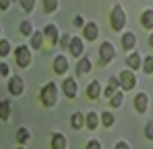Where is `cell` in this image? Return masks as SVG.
I'll use <instances>...</instances> for the list:
<instances>
[{"label":"cell","mask_w":153,"mask_h":149,"mask_svg":"<svg viewBox=\"0 0 153 149\" xmlns=\"http://www.w3.org/2000/svg\"><path fill=\"white\" fill-rule=\"evenodd\" d=\"M100 124H102V116L97 114V112H87L85 114V126L89 128V130H97L100 128Z\"/></svg>","instance_id":"cell-15"},{"label":"cell","mask_w":153,"mask_h":149,"mask_svg":"<svg viewBox=\"0 0 153 149\" xmlns=\"http://www.w3.org/2000/svg\"><path fill=\"white\" fill-rule=\"evenodd\" d=\"M91 71H93L91 58H89V56H81V58H79V64H76V74L83 77V74H89Z\"/></svg>","instance_id":"cell-14"},{"label":"cell","mask_w":153,"mask_h":149,"mask_svg":"<svg viewBox=\"0 0 153 149\" xmlns=\"http://www.w3.org/2000/svg\"><path fill=\"white\" fill-rule=\"evenodd\" d=\"M39 101H42V106H46V108H54V106L58 104V87H56V83H46V85L42 87V91H39Z\"/></svg>","instance_id":"cell-1"},{"label":"cell","mask_w":153,"mask_h":149,"mask_svg":"<svg viewBox=\"0 0 153 149\" xmlns=\"http://www.w3.org/2000/svg\"><path fill=\"white\" fill-rule=\"evenodd\" d=\"M145 137L149 141H153V120H149V122L145 124Z\"/></svg>","instance_id":"cell-32"},{"label":"cell","mask_w":153,"mask_h":149,"mask_svg":"<svg viewBox=\"0 0 153 149\" xmlns=\"http://www.w3.org/2000/svg\"><path fill=\"white\" fill-rule=\"evenodd\" d=\"M126 10L120 6V4H116V6H112V10H110V27L114 29V31H124V27H126Z\"/></svg>","instance_id":"cell-2"},{"label":"cell","mask_w":153,"mask_h":149,"mask_svg":"<svg viewBox=\"0 0 153 149\" xmlns=\"http://www.w3.org/2000/svg\"><path fill=\"white\" fill-rule=\"evenodd\" d=\"M60 6L58 0H44V13H56Z\"/></svg>","instance_id":"cell-29"},{"label":"cell","mask_w":153,"mask_h":149,"mask_svg":"<svg viewBox=\"0 0 153 149\" xmlns=\"http://www.w3.org/2000/svg\"><path fill=\"white\" fill-rule=\"evenodd\" d=\"M19 4H21V8H23L25 13H31V10L35 8V0H19Z\"/></svg>","instance_id":"cell-31"},{"label":"cell","mask_w":153,"mask_h":149,"mask_svg":"<svg viewBox=\"0 0 153 149\" xmlns=\"http://www.w3.org/2000/svg\"><path fill=\"white\" fill-rule=\"evenodd\" d=\"M13 116V108L8 99H0V120H8Z\"/></svg>","instance_id":"cell-22"},{"label":"cell","mask_w":153,"mask_h":149,"mask_svg":"<svg viewBox=\"0 0 153 149\" xmlns=\"http://www.w3.org/2000/svg\"><path fill=\"white\" fill-rule=\"evenodd\" d=\"M17 149H25V147H23V145H19V147H17Z\"/></svg>","instance_id":"cell-40"},{"label":"cell","mask_w":153,"mask_h":149,"mask_svg":"<svg viewBox=\"0 0 153 149\" xmlns=\"http://www.w3.org/2000/svg\"><path fill=\"white\" fill-rule=\"evenodd\" d=\"M13 2H15V0H0V10H2V13H4V10H8Z\"/></svg>","instance_id":"cell-36"},{"label":"cell","mask_w":153,"mask_h":149,"mask_svg":"<svg viewBox=\"0 0 153 149\" xmlns=\"http://www.w3.org/2000/svg\"><path fill=\"white\" fill-rule=\"evenodd\" d=\"M44 42H46L44 31H33L31 39H29V46H31V50H42L44 48Z\"/></svg>","instance_id":"cell-18"},{"label":"cell","mask_w":153,"mask_h":149,"mask_svg":"<svg viewBox=\"0 0 153 149\" xmlns=\"http://www.w3.org/2000/svg\"><path fill=\"white\" fill-rule=\"evenodd\" d=\"M15 137H17V143H19V145H25L27 141L31 139V133H29V128H27V126H19Z\"/></svg>","instance_id":"cell-23"},{"label":"cell","mask_w":153,"mask_h":149,"mask_svg":"<svg viewBox=\"0 0 153 149\" xmlns=\"http://www.w3.org/2000/svg\"><path fill=\"white\" fill-rule=\"evenodd\" d=\"M147 44H149V46L153 48V33H149V39H147Z\"/></svg>","instance_id":"cell-39"},{"label":"cell","mask_w":153,"mask_h":149,"mask_svg":"<svg viewBox=\"0 0 153 149\" xmlns=\"http://www.w3.org/2000/svg\"><path fill=\"white\" fill-rule=\"evenodd\" d=\"M0 13H2V10H0Z\"/></svg>","instance_id":"cell-42"},{"label":"cell","mask_w":153,"mask_h":149,"mask_svg":"<svg viewBox=\"0 0 153 149\" xmlns=\"http://www.w3.org/2000/svg\"><path fill=\"white\" fill-rule=\"evenodd\" d=\"M141 69L147 74H153V56H145V58H143V66H141Z\"/></svg>","instance_id":"cell-30"},{"label":"cell","mask_w":153,"mask_h":149,"mask_svg":"<svg viewBox=\"0 0 153 149\" xmlns=\"http://www.w3.org/2000/svg\"><path fill=\"white\" fill-rule=\"evenodd\" d=\"M13 52H15V62H17L19 69H27V66L31 64V46L19 44Z\"/></svg>","instance_id":"cell-3"},{"label":"cell","mask_w":153,"mask_h":149,"mask_svg":"<svg viewBox=\"0 0 153 149\" xmlns=\"http://www.w3.org/2000/svg\"><path fill=\"white\" fill-rule=\"evenodd\" d=\"M66 50H68L71 56H75V58L85 56V39H83V37H71V44H68Z\"/></svg>","instance_id":"cell-9"},{"label":"cell","mask_w":153,"mask_h":149,"mask_svg":"<svg viewBox=\"0 0 153 149\" xmlns=\"http://www.w3.org/2000/svg\"><path fill=\"white\" fill-rule=\"evenodd\" d=\"M44 35H46V39H48V44H50L52 48L60 44V29H58L56 23H48L46 25V27H44Z\"/></svg>","instance_id":"cell-7"},{"label":"cell","mask_w":153,"mask_h":149,"mask_svg":"<svg viewBox=\"0 0 153 149\" xmlns=\"http://www.w3.org/2000/svg\"><path fill=\"white\" fill-rule=\"evenodd\" d=\"M68 44H71V35H68V33H64V35L60 37V46L66 50V48H68Z\"/></svg>","instance_id":"cell-35"},{"label":"cell","mask_w":153,"mask_h":149,"mask_svg":"<svg viewBox=\"0 0 153 149\" xmlns=\"http://www.w3.org/2000/svg\"><path fill=\"white\" fill-rule=\"evenodd\" d=\"M102 93H103V87L100 81H91L87 85V89H85V98H89V99H100Z\"/></svg>","instance_id":"cell-13"},{"label":"cell","mask_w":153,"mask_h":149,"mask_svg":"<svg viewBox=\"0 0 153 149\" xmlns=\"http://www.w3.org/2000/svg\"><path fill=\"white\" fill-rule=\"evenodd\" d=\"M147 108H149V95H147L145 91H139V93L134 95V110H137L139 114H145Z\"/></svg>","instance_id":"cell-12"},{"label":"cell","mask_w":153,"mask_h":149,"mask_svg":"<svg viewBox=\"0 0 153 149\" xmlns=\"http://www.w3.org/2000/svg\"><path fill=\"white\" fill-rule=\"evenodd\" d=\"M118 81H120V89H122V91H130V89H134V85L139 83V81H137L134 71H130V69L122 71V73H120V77H118Z\"/></svg>","instance_id":"cell-5"},{"label":"cell","mask_w":153,"mask_h":149,"mask_svg":"<svg viewBox=\"0 0 153 149\" xmlns=\"http://www.w3.org/2000/svg\"><path fill=\"white\" fill-rule=\"evenodd\" d=\"M62 91H64V95L68 99L76 98V93H79V83H76L75 77H66V79L62 81Z\"/></svg>","instance_id":"cell-8"},{"label":"cell","mask_w":153,"mask_h":149,"mask_svg":"<svg viewBox=\"0 0 153 149\" xmlns=\"http://www.w3.org/2000/svg\"><path fill=\"white\" fill-rule=\"evenodd\" d=\"M126 64L130 71H139L141 66H143V58H141V54L139 52H130L126 56Z\"/></svg>","instance_id":"cell-17"},{"label":"cell","mask_w":153,"mask_h":149,"mask_svg":"<svg viewBox=\"0 0 153 149\" xmlns=\"http://www.w3.org/2000/svg\"><path fill=\"white\" fill-rule=\"evenodd\" d=\"M50 147L52 149H66V137L62 133H54L52 141H50Z\"/></svg>","instance_id":"cell-21"},{"label":"cell","mask_w":153,"mask_h":149,"mask_svg":"<svg viewBox=\"0 0 153 149\" xmlns=\"http://www.w3.org/2000/svg\"><path fill=\"white\" fill-rule=\"evenodd\" d=\"M114 149H130V145H128L126 141H118V143H116V147Z\"/></svg>","instance_id":"cell-38"},{"label":"cell","mask_w":153,"mask_h":149,"mask_svg":"<svg viewBox=\"0 0 153 149\" xmlns=\"http://www.w3.org/2000/svg\"><path fill=\"white\" fill-rule=\"evenodd\" d=\"M97 56H100V64H102V66L110 64V62L116 58V50H114V44H112V42H103V44H100Z\"/></svg>","instance_id":"cell-4"},{"label":"cell","mask_w":153,"mask_h":149,"mask_svg":"<svg viewBox=\"0 0 153 149\" xmlns=\"http://www.w3.org/2000/svg\"><path fill=\"white\" fill-rule=\"evenodd\" d=\"M122 104H124V91H122V89H118V91L110 98V106H112V108H120Z\"/></svg>","instance_id":"cell-25"},{"label":"cell","mask_w":153,"mask_h":149,"mask_svg":"<svg viewBox=\"0 0 153 149\" xmlns=\"http://www.w3.org/2000/svg\"><path fill=\"white\" fill-rule=\"evenodd\" d=\"M100 116H102V124L105 126V128H112L114 122H116V116H114L112 112H102Z\"/></svg>","instance_id":"cell-26"},{"label":"cell","mask_w":153,"mask_h":149,"mask_svg":"<svg viewBox=\"0 0 153 149\" xmlns=\"http://www.w3.org/2000/svg\"><path fill=\"white\" fill-rule=\"evenodd\" d=\"M71 124H73L75 130H81V128L85 126V114H83V112H75V114L71 116Z\"/></svg>","instance_id":"cell-24"},{"label":"cell","mask_w":153,"mask_h":149,"mask_svg":"<svg viewBox=\"0 0 153 149\" xmlns=\"http://www.w3.org/2000/svg\"><path fill=\"white\" fill-rule=\"evenodd\" d=\"M85 149H102V143H100L97 139H91V141H87Z\"/></svg>","instance_id":"cell-33"},{"label":"cell","mask_w":153,"mask_h":149,"mask_svg":"<svg viewBox=\"0 0 153 149\" xmlns=\"http://www.w3.org/2000/svg\"><path fill=\"white\" fill-rule=\"evenodd\" d=\"M52 66H54V73L56 74H66L68 73V58H66V54H58L54 58Z\"/></svg>","instance_id":"cell-11"},{"label":"cell","mask_w":153,"mask_h":149,"mask_svg":"<svg viewBox=\"0 0 153 149\" xmlns=\"http://www.w3.org/2000/svg\"><path fill=\"white\" fill-rule=\"evenodd\" d=\"M97 37H100V27H97V23L87 21L85 27H83V39L85 42H95Z\"/></svg>","instance_id":"cell-10"},{"label":"cell","mask_w":153,"mask_h":149,"mask_svg":"<svg viewBox=\"0 0 153 149\" xmlns=\"http://www.w3.org/2000/svg\"><path fill=\"white\" fill-rule=\"evenodd\" d=\"M8 93L10 95H23L25 93V79L21 74H13L10 81H8Z\"/></svg>","instance_id":"cell-6"},{"label":"cell","mask_w":153,"mask_h":149,"mask_svg":"<svg viewBox=\"0 0 153 149\" xmlns=\"http://www.w3.org/2000/svg\"><path fill=\"white\" fill-rule=\"evenodd\" d=\"M120 44H122V50H126V52L134 50V48H137V33H132V31H124Z\"/></svg>","instance_id":"cell-16"},{"label":"cell","mask_w":153,"mask_h":149,"mask_svg":"<svg viewBox=\"0 0 153 149\" xmlns=\"http://www.w3.org/2000/svg\"><path fill=\"white\" fill-rule=\"evenodd\" d=\"M120 89V81H118V77H110V81H108V87L103 89V98H112L116 91Z\"/></svg>","instance_id":"cell-19"},{"label":"cell","mask_w":153,"mask_h":149,"mask_svg":"<svg viewBox=\"0 0 153 149\" xmlns=\"http://www.w3.org/2000/svg\"><path fill=\"white\" fill-rule=\"evenodd\" d=\"M141 25H143L145 29L153 31V8H145V10L141 13Z\"/></svg>","instance_id":"cell-20"},{"label":"cell","mask_w":153,"mask_h":149,"mask_svg":"<svg viewBox=\"0 0 153 149\" xmlns=\"http://www.w3.org/2000/svg\"><path fill=\"white\" fill-rule=\"evenodd\" d=\"M0 74H2V77H8V74H10V66H8L4 60L0 62Z\"/></svg>","instance_id":"cell-34"},{"label":"cell","mask_w":153,"mask_h":149,"mask_svg":"<svg viewBox=\"0 0 153 149\" xmlns=\"http://www.w3.org/2000/svg\"><path fill=\"white\" fill-rule=\"evenodd\" d=\"M0 77H2V74H0Z\"/></svg>","instance_id":"cell-43"},{"label":"cell","mask_w":153,"mask_h":149,"mask_svg":"<svg viewBox=\"0 0 153 149\" xmlns=\"http://www.w3.org/2000/svg\"><path fill=\"white\" fill-rule=\"evenodd\" d=\"M73 23H75V27H81V29H83V27H85V23H87V21H85V19H83V17H81V15H76V17H75V21H73Z\"/></svg>","instance_id":"cell-37"},{"label":"cell","mask_w":153,"mask_h":149,"mask_svg":"<svg viewBox=\"0 0 153 149\" xmlns=\"http://www.w3.org/2000/svg\"><path fill=\"white\" fill-rule=\"evenodd\" d=\"M0 35H2V27H0ZM0 39H2V37H0Z\"/></svg>","instance_id":"cell-41"},{"label":"cell","mask_w":153,"mask_h":149,"mask_svg":"<svg viewBox=\"0 0 153 149\" xmlns=\"http://www.w3.org/2000/svg\"><path fill=\"white\" fill-rule=\"evenodd\" d=\"M19 31H21V35L31 37V35H33V23H31V21H21V25H19Z\"/></svg>","instance_id":"cell-27"},{"label":"cell","mask_w":153,"mask_h":149,"mask_svg":"<svg viewBox=\"0 0 153 149\" xmlns=\"http://www.w3.org/2000/svg\"><path fill=\"white\" fill-rule=\"evenodd\" d=\"M10 52H13L10 42H8V39H0V58H6Z\"/></svg>","instance_id":"cell-28"}]
</instances>
